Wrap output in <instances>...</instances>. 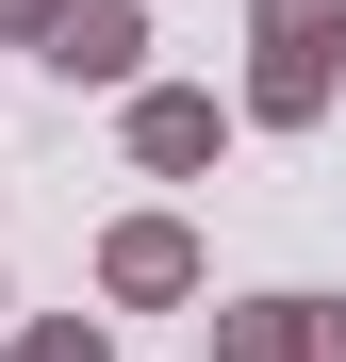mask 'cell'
Instances as JSON below:
<instances>
[]
</instances>
